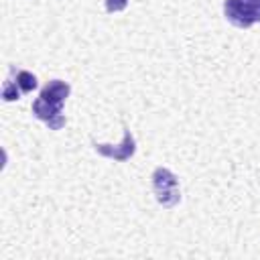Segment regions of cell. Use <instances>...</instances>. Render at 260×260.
I'll list each match as a JSON object with an SVG mask.
<instances>
[{
	"instance_id": "5",
	"label": "cell",
	"mask_w": 260,
	"mask_h": 260,
	"mask_svg": "<svg viewBox=\"0 0 260 260\" xmlns=\"http://www.w3.org/2000/svg\"><path fill=\"white\" fill-rule=\"evenodd\" d=\"M69 93H71V85L67 81H63V79H51V81H47V85L41 89L39 95L45 98V100H49V102H53V104H57V106H63L65 100L69 98Z\"/></svg>"
},
{
	"instance_id": "6",
	"label": "cell",
	"mask_w": 260,
	"mask_h": 260,
	"mask_svg": "<svg viewBox=\"0 0 260 260\" xmlns=\"http://www.w3.org/2000/svg\"><path fill=\"white\" fill-rule=\"evenodd\" d=\"M14 81H16V85L20 87V91H22V93H28V91L37 89V77H35L30 71H26V69L16 71Z\"/></svg>"
},
{
	"instance_id": "8",
	"label": "cell",
	"mask_w": 260,
	"mask_h": 260,
	"mask_svg": "<svg viewBox=\"0 0 260 260\" xmlns=\"http://www.w3.org/2000/svg\"><path fill=\"white\" fill-rule=\"evenodd\" d=\"M128 2H130V0H104L106 10H108L110 14H114V12H122V10L128 6Z\"/></svg>"
},
{
	"instance_id": "1",
	"label": "cell",
	"mask_w": 260,
	"mask_h": 260,
	"mask_svg": "<svg viewBox=\"0 0 260 260\" xmlns=\"http://www.w3.org/2000/svg\"><path fill=\"white\" fill-rule=\"evenodd\" d=\"M152 179V191L156 201L162 207H175L181 201V189H179V179L175 177L173 171L167 167H156L150 175Z\"/></svg>"
},
{
	"instance_id": "7",
	"label": "cell",
	"mask_w": 260,
	"mask_h": 260,
	"mask_svg": "<svg viewBox=\"0 0 260 260\" xmlns=\"http://www.w3.org/2000/svg\"><path fill=\"white\" fill-rule=\"evenodd\" d=\"M20 87L16 85V81L12 79V77H8L6 81H4V87H2V98L6 100V102H14V100H18L20 98Z\"/></svg>"
},
{
	"instance_id": "2",
	"label": "cell",
	"mask_w": 260,
	"mask_h": 260,
	"mask_svg": "<svg viewBox=\"0 0 260 260\" xmlns=\"http://www.w3.org/2000/svg\"><path fill=\"white\" fill-rule=\"evenodd\" d=\"M223 16L238 28L260 22V0H223Z\"/></svg>"
},
{
	"instance_id": "4",
	"label": "cell",
	"mask_w": 260,
	"mask_h": 260,
	"mask_svg": "<svg viewBox=\"0 0 260 260\" xmlns=\"http://www.w3.org/2000/svg\"><path fill=\"white\" fill-rule=\"evenodd\" d=\"M32 116L43 120L49 126V130H61L67 122L63 116V106H57V104H53L41 95L32 102Z\"/></svg>"
},
{
	"instance_id": "3",
	"label": "cell",
	"mask_w": 260,
	"mask_h": 260,
	"mask_svg": "<svg viewBox=\"0 0 260 260\" xmlns=\"http://www.w3.org/2000/svg\"><path fill=\"white\" fill-rule=\"evenodd\" d=\"M91 146L98 154H102L106 158H112V160H120V162L130 160L136 152V140H134V136H132V132L126 124H124V138H122L120 144H104V142L91 140Z\"/></svg>"
}]
</instances>
